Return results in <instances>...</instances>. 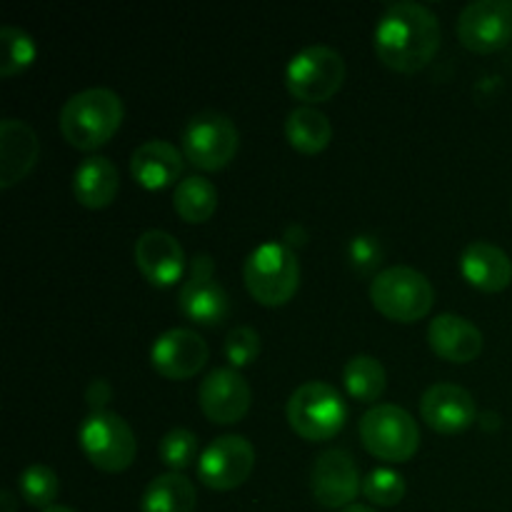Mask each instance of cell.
<instances>
[{
  "label": "cell",
  "mask_w": 512,
  "mask_h": 512,
  "mask_svg": "<svg viewBox=\"0 0 512 512\" xmlns=\"http://www.w3.org/2000/svg\"><path fill=\"white\" fill-rule=\"evenodd\" d=\"M20 485V495L28 505L33 508H53L55 498L60 493V480L48 465H30V468L23 470L18 480Z\"/></svg>",
  "instance_id": "28"
},
{
  "label": "cell",
  "mask_w": 512,
  "mask_h": 512,
  "mask_svg": "<svg viewBox=\"0 0 512 512\" xmlns=\"http://www.w3.org/2000/svg\"><path fill=\"white\" fill-rule=\"evenodd\" d=\"M285 413H288V423L295 435L308 443H323L343 430L348 408L333 385L313 380V383L300 385L290 395Z\"/></svg>",
  "instance_id": "5"
},
{
  "label": "cell",
  "mask_w": 512,
  "mask_h": 512,
  "mask_svg": "<svg viewBox=\"0 0 512 512\" xmlns=\"http://www.w3.org/2000/svg\"><path fill=\"white\" fill-rule=\"evenodd\" d=\"M35 55H38V48L25 30L13 28V25H5L0 30V75L3 78L25 73L33 65Z\"/></svg>",
  "instance_id": "27"
},
{
  "label": "cell",
  "mask_w": 512,
  "mask_h": 512,
  "mask_svg": "<svg viewBox=\"0 0 512 512\" xmlns=\"http://www.w3.org/2000/svg\"><path fill=\"white\" fill-rule=\"evenodd\" d=\"M135 265L155 288H170L185 273V250L165 230H148L135 240Z\"/></svg>",
  "instance_id": "17"
},
{
  "label": "cell",
  "mask_w": 512,
  "mask_h": 512,
  "mask_svg": "<svg viewBox=\"0 0 512 512\" xmlns=\"http://www.w3.org/2000/svg\"><path fill=\"white\" fill-rule=\"evenodd\" d=\"M285 138H288L290 148L298 150L300 155H318L333 140V125H330L328 115L303 105V108H295L285 120Z\"/></svg>",
  "instance_id": "23"
},
{
  "label": "cell",
  "mask_w": 512,
  "mask_h": 512,
  "mask_svg": "<svg viewBox=\"0 0 512 512\" xmlns=\"http://www.w3.org/2000/svg\"><path fill=\"white\" fill-rule=\"evenodd\" d=\"M40 143L23 120L5 118L0 123V188L10 190L35 168Z\"/></svg>",
  "instance_id": "18"
},
{
  "label": "cell",
  "mask_w": 512,
  "mask_h": 512,
  "mask_svg": "<svg viewBox=\"0 0 512 512\" xmlns=\"http://www.w3.org/2000/svg\"><path fill=\"white\" fill-rule=\"evenodd\" d=\"M173 208L180 215V220L190 225H200L205 220L213 218L215 208H218V188L210 180L185 178L175 185L173 193Z\"/></svg>",
  "instance_id": "25"
},
{
  "label": "cell",
  "mask_w": 512,
  "mask_h": 512,
  "mask_svg": "<svg viewBox=\"0 0 512 512\" xmlns=\"http://www.w3.org/2000/svg\"><path fill=\"white\" fill-rule=\"evenodd\" d=\"M345 83V60L325 45H310L293 55L285 70L288 93L300 103H325Z\"/></svg>",
  "instance_id": "8"
},
{
  "label": "cell",
  "mask_w": 512,
  "mask_h": 512,
  "mask_svg": "<svg viewBox=\"0 0 512 512\" xmlns=\"http://www.w3.org/2000/svg\"><path fill=\"white\" fill-rule=\"evenodd\" d=\"M248 383L243 375L233 368H218L200 383L198 405L210 423L235 425L248 415L250 410Z\"/></svg>",
  "instance_id": "14"
},
{
  "label": "cell",
  "mask_w": 512,
  "mask_h": 512,
  "mask_svg": "<svg viewBox=\"0 0 512 512\" xmlns=\"http://www.w3.org/2000/svg\"><path fill=\"white\" fill-rule=\"evenodd\" d=\"M195 505V485L183 473H168L150 480L140 500V512H193Z\"/></svg>",
  "instance_id": "24"
},
{
  "label": "cell",
  "mask_w": 512,
  "mask_h": 512,
  "mask_svg": "<svg viewBox=\"0 0 512 512\" xmlns=\"http://www.w3.org/2000/svg\"><path fill=\"white\" fill-rule=\"evenodd\" d=\"M458 38L470 53H498L512 40V3L478 0L458 18Z\"/></svg>",
  "instance_id": "12"
},
{
  "label": "cell",
  "mask_w": 512,
  "mask_h": 512,
  "mask_svg": "<svg viewBox=\"0 0 512 512\" xmlns=\"http://www.w3.org/2000/svg\"><path fill=\"white\" fill-rule=\"evenodd\" d=\"M125 118V105L108 88H88L65 100L60 110V133L73 148L98 150L110 143Z\"/></svg>",
  "instance_id": "2"
},
{
  "label": "cell",
  "mask_w": 512,
  "mask_h": 512,
  "mask_svg": "<svg viewBox=\"0 0 512 512\" xmlns=\"http://www.w3.org/2000/svg\"><path fill=\"white\" fill-rule=\"evenodd\" d=\"M248 293L265 308L290 303L300 288V263L285 243H265L248 255L243 265Z\"/></svg>",
  "instance_id": "3"
},
{
  "label": "cell",
  "mask_w": 512,
  "mask_h": 512,
  "mask_svg": "<svg viewBox=\"0 0 512 512\" xmlns=\"http://www.w3.org/2000/svg\"><path fill=\"white\" fill-rule=\"evenodd\" d=\"M420 418L440 435H458L478 420L473 395L453 383H438L425 390L420 400Z\"/></svg>",
  "instance_id": "16"
},
{
  "label": "cell",
  "mask_w": 512,
  "mask_h": 512,
  "mask_svg": "<svg viewBox=\"0 0 512 512\" xmlns=\"http://www.w3.org/2000/svg\"><path fill=\"white\" fill-rule=\"evenodd\" d=\"M85 398H88V405L93 408V413H103L105 403H108L110 398H113V390H110L108 380H93L88 388V393H85Z\"/></svg>",
  "instance_id": "33"
},
{
  "label": "cell",
  "mask_w": 512,
  "mask_h": 512,
  "mask_svg": "<svg viewBox=\"0 0 512 512\" xmlns=\"http://www.w3.org/2000/svg\"><path fill=\"white\" fill-rule=\"evenodd\" d=\"M348 258L358 273H373L383 260V245L373 235H358V238L350 240Z\"/></svg>",
  "instance_id": "32"
},
{
  "label": "cell",
  "mask_w": 512,
  "mask_h": 512,
  "mask_svg": "<svg viewBox=\"0 0 512 512\" xmlns=\"http://www.w3.org/2000/svg\"><path fill=\"white\" fill-rule=\"evenodd\" d=\"M428 343L438 358L458 365L473 363L483 353V333L478 325L453 313L438 315L430 323Z\"/></svg>",
  "instance_id": "19"
},
{
  "label": "cell",
  "mask_w": 512,
  "mask_h": 512,
  "mask_svg": "<svg viewBox=\"0 0 512 512\" xmlns=\"http://www.w3.org/2000/svg\"><path fill=\"white\" fill-rule=\"evenodd\" d=\"M285 240H288V248L290 245H305V230L300 225H293L288 230V235H285Z\"/></svg>",
  "instance_id": "34"
},
{
  "label": "cell",
  "mask_w": 512,
  "mask_h": 512,
  "mask_svg": "<svg viewBox=\"0 0 512 512\" xmlns=\"http://www.w3.org/2000/svg\"><path fill=\"white\" fill-rule=\"evenodd\" d=\"M253 468L255 448L250 445V440L240 438V435H223L203 450L198 475L205 488L225 493V490L240 488L250 478Z\"/></svg>",
  "instance_id": "11"
},
{
  "label": "cell",
  "mask_w": 512,
  "mask_h": 512,
  "mask_svg": "<svg viewBox=\"0 0 512 512\" xmlns=\"http://www.w3.org/2000/svg\"><path fill=\"white\" fill-rule=\"evenodd\" d=\"M73 193L83 208L103 210L113 205V200L120 193V175L118 168L103 155L85 158L75 168L73 175Z\"/></svg>",
  "instance_id": "22"
},
{
  "label": "cell",
  "mask_w": 512,
  "mask_h": 512,
  "mask_svg": "<svg viewBox=\"0 0 512 512\" xmlns=\"http://www.w3.org/2000/svg\"><path fill=\"white\" fill-rule=\"evenodd\" d=\"M183 158L168 140H148L130 158V173L145 190H165L183 173Z\"/></svg>",
  "instance_id": "21"
},
{
  "label": "cell",
  "mask_w": 512,
  "mask_h": 512,
  "mask_svg": "<svg viewBox=\"0 0 512 512\" xmlns=\"http://www.w3.org/2000/svg\"><path fill=\"white\" fill-rule=\"evenodd\" d=\"M460 273L483 293H500L512 283V260L503 248L475 240L460 255Z\"/></svg>",
  "instance_id": "20"
},
{
  "label": "cell",
  "mask_w": 512,
  "mask_h": 512,
  "mask_svg": "<svg viewBox=\"0 0 512 512\" xmlns=\"http://www.w3.org/2000/svg\"><path fill=\"white\" fill-rule=\"evenodd\" d=\"M363 495L380 508H395L405 498V480L395 470L378 468L363 480Z\"/></svg>",
  "instance_id": "30"
},
{
  "label": "cell",
  "mask_w": 512,
  "mask_h": 512,
  "mask_svg": "<svg viewBox=\"0 0 512 512\" xmlns=\"http://www.w3.org/2000/svg\"><path fill=\"white\" fill-rule=\"evenodd\" d=\"M160 460L168 465L173 473H183L198 458V435L185 428H175L160 440L158 445Z\"/></svg>",
  "instance_id": "29"
},
{
  "label": "cell",
  "mask_w": 512,
  "mask_h": 512,
  "mask_svg": "<svg viewBox=\"0 0 512 512\" xmlns=\"http://www.w3.org/2000/svg\"><path fill=\"white\" fill-rule=\"evenodd\" d=\"M343 385L348 395L358 403H375L388 388V375L380 360L373 355H355L343 368Z\"/></svg>",
  "instance_id": "26"
},
{
  "label": "cell",
  "mask_w": 512,
  "mask_h": 512,
  "mask_svg": "<svg viewBox=\"0 0 512 512\" xmlns=\"http://www.w3.org/2000/svg\"><path fill=\"white\" fill-rule=\"evenodd\" d=\"M3 505H5V512H13V495L3 493Z\"/></svg>",
  "instance_id": "36"
},
{
  "label": "cell",
  "mask_w": 512,
  "mask_h": 512,
  "mask_svg": "<svg viewBox=\"0 0 512 512\" xmlns=\"http://www.w3.org/2000/svg\"><path fill=\"white\" fill-rule=\"evenodd\" d=\"M215 263L210 255H195L188 280L178 295V308L190 323L215 328L230 313V298L223 285L213 278Z\"/></svg>",
  "instance_id": "10"
},
{
  "label": "cell",
  "mask_w": 512,
  "mask_h": 512,
  "mask_svg": "<svg viewBox=\"0 0 512 512\" xmlns=\"http://www.w3.org/2000/svg\"><path fill=\"white\" fill-rule=\"evenodd\" d=\"M185 160L205 173H218L228 168L240 148V133L233 120L223 113H198L188 120L183 130Z\"/></svg>",
  "instance_id": "7"
},
{
  "label": "cell",
  "mask_w": 512,
  "mask_h": 512,
  "mask_svg": "<svg viewBox=\"0 0 512 512\" xmlns=\"http://www.w3.org/2000/svg\"><path fill=\"white\" fill-rule=\"evenodd\" d=\"M260 335L255 333L248 325H240V328H233L228 335H225V358L233 368H248L250 363H255L260 355Z\"/></svg>",
  "instance_id": "31"
},
{
  "label": "cell",
  "mask_w": 512,
  "mask_h": 512,
  "mask_svg": "<svg viewBox=\"0 0 512 512\" xmlns=\"http://www.w3.org/2000/svg\"><path fill=\"white\" fill-rule=\"evenodd\" d=\"M343 512H375V510L368 508V505H350V508H345Z\"/></svg>",
  "instance_id": "35"
},
{
  "label": "cell",
  "mask_w": 512,
  "mask_h": 512,
  "mask_svg": "<svg viewBox=\"0 0 512 512\" xmlns=\"http://www.w3.org/2000/svg\"><path fill=\"white\" fill-rule=\"evenodd\" d=\"M43 512H75V510L65 508V505H53V508H48V510H43Z\"/></svg>",
  "instance_id": "37"
},
{
  "label": "cell",
  "mask_w": 512,
  "mask_h": 512,
  "mask_svg": "<svg viewBox=\"0 0 512 512\" xmlns=\"http://www.w3.org/2000/svg\"><path fill=\"white\" fill-rule=\"evenodd\" d=\"M208 345L198 333L185 328L168 330L155 340L150 350V363L155 373L168 380H190L208 363Z\"/></svg>",
  "instance_id": "15"
},
{
  "label": "cell",
  "mask_w": 512,
  "mask_h": 512,
  "mask_svg": "<svg viewBox=\"0 0 512 512\" xmlns=\"http://www.w3.org/2000/svg\"><path fill=\"white\" fill-rule=\"evenodd\" d=\"M360 440L373 458L385 463H408L420 450V428L408 410L385 403L363 415Z\"/></svg>",
  "instance_id": "6"
},
{
  "label": "cell",
  "mask_w": 512,
  "mask_h": 512,
  "mask_svg": "<svg viewBox=\"0 0 512 512\" xmlns=\"http://www.w3.org/2000/svg\"><path fill=\"white\" fill-rule=\"evenodd\" d=\"M373 308L393 323H418L433 310L435 290L423 273L405 265L380 270L370 285Z\"/></svg>",
  "instance_id": "4"
},
{
  "label": "cell",
  "mask_w": 512,
  "mask_h": 512,
  "mask_svg": "<svg viewBox=\"0 0 512 512\" xmlns=\"http://www.w3.org/2000/svg\"><path fill=\"white\" fill-rule=\"evenodd\" d=\"M440 50V23L420 3H395L375 25V53L395 73H418Z\"/></svg>",
  "instance_id": "1"
},
{
  "label": "cell",
  "mask_w": 512,
  "mask_h": 512,
  "mask_svg": "<svg viewBox=\"0 0 512 512\" xmlns=\"http://www.w3.org/2000/svg\"><path fill=\"white\" fill-rule=\"evenodd\" d=\"M80 448L85 458L103 473H123L133 465L138 443L120 415L108 413H90V418L80 425Z\"/></svg>",
  "instance_id": "9"
},
{
  "label": "cell",
  "mask_w": 512,
  "mask_h": 512,
  "mask_svg": "<svg viewBox=\"0 0 512 512\" xmlns=\"http://www.w3.org/2000/svg\"><path fill=\"white\" fill-rule=\"evenodd\" d=\"M313 498L328 510H345L363 490L358 465L345 450H325L310 473Z\"/></svg>",
  "instance_id": "13"
}]
</instances>
